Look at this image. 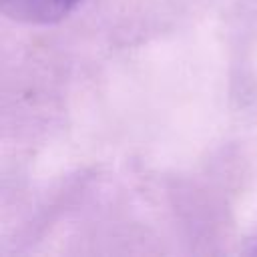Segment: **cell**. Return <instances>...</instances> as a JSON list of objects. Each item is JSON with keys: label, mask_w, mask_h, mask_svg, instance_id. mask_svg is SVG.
Listing matches in <instances>:
<instances>
[{"label": "cell", "mask_w": 257, "mask_h": 257, "mask_svg": "<svg viewBox=\"0 0 257 257\" xmlns=\"http://www.w3.org/2000/svg\"><path fill=\"white\" fill-rule=\"evenodd\" d=\"M80 0H0L2 12L22 24H52L62 20Z\"/></svg>", "instance_id": "1"}]
</instances>
